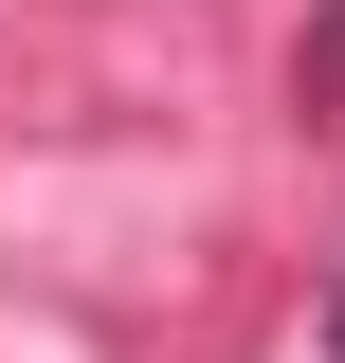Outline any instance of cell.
Listing matches in <instances>:
<instances>
[{"label": "cell", "mask_w": 345, "mask_h": 363, "mask_svg": "<svg viewBox=\"0 0 345 363\" xmlns=\"http://www.w3.org/2000/svg\"><path fill=\"white\" fill-rule=\"evenodd\" d=\"M291 109H309V128H345V0H309V37H291Z\"/></svg>", "instance_id": "6da1fadb"}, {"label": "cell", "mask_w": 345, "mask_h": 363, "mask_svg": "<svg viewBox=\"0 0 345 363\" xmlns=\"http://www.w3.org/2000/svg\"><path fill=\"white\" fill-rule=\"evenodd\" d=\"M327 363H345V272H327Z\"/></svg>", "instance_id": "7a4b0ae2"}]
</instances>
